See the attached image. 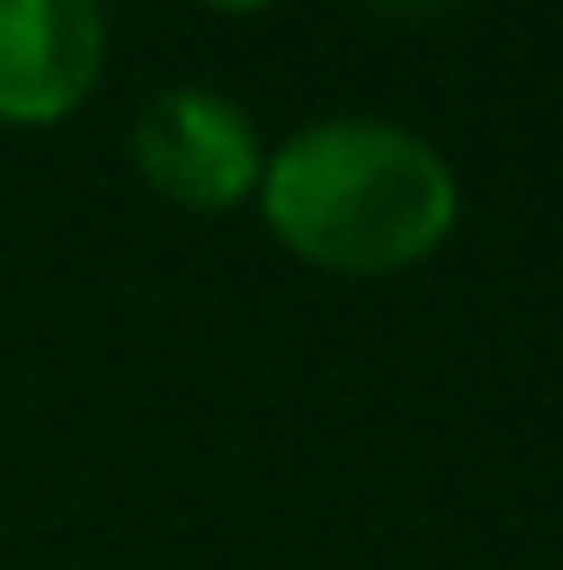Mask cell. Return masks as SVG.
Wrapping results in <instances>:
<instances>
[{
  "label": "cell",
  "mask_w": 563,
  "mask_h": 570,
  "mask_svg": "<svg viewBox=\"0 0 563 570\" xmlns=\"http://www.w3.org/2000/svg\"><path fill=\"white\" fill-rule=\"evenodd\" d=\"M372 7H385V13H431V7H444V0H372Z\"/></svg>",
  "instance_id": "cell-5"
},
{
  "label": "cell",
  "mask_w": 563,
  "mask_h": 570,
  "mask_svg": "<svg viewBox=\"0 0 563 570\" xmlns=\"http://www.w3.org/2000/svg\"><path fill=\"white\" fill-rule=\"evenodd\" d=\"M107 73L100 0H0V127H60Z\"/></svg>",
  "instance_id": "cell-3"
},
{
  "label": "cell",
  "mask_w": 563,
  "mask_h": 570,
  "mask_svg": "<svg viewBox=\"0 0 563 570\" xmlns=\"http://www.w3.org/2000/svg\"><path fill=\"white\" fill-rule=\"evenodd\" d=\"M199 7H213V13H266L273 0H199Z\"/></svg>",
  "instance_id": "cell-4"
},
{
  "label": "cell",
  "mask_w": 563,
  "mask_h": 570,
  "mask_svg": "<svg viewBox=\"0 0 563 570\" xmlns=\"http://www.w3.org/2000/svg\"><path fill=\"white\" fill-rule=\"evenodd\" d=\"M134 173L186 213H233L246 199H259L266 179V134L259 120L199 80L159 87L134 114Z\"/></svg>",
  "instance_id": "cell-2"
},
{
  "label": "cell",
  "mask_w": 563,
  "mask_h": 570,
  "mask_svg": "<svg viewBox=\"0 0 563 570\" xmlns=\"http://www.w3.org/2000/svg\"><path fill=\"white\" fill-rule=\"evenodd\" d=\"M457 206L451 159L378 114H325L292 127L266 153L259 179L273 246L338 279L412 273L451 239Z\"/></svg>",
  "instance_id": "cell-1"
}]
</instances>
